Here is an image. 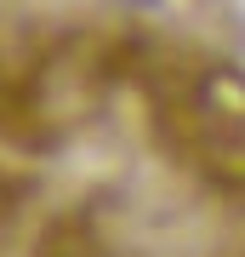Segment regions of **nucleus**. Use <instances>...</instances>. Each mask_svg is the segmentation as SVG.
<instances>
[]
</instances>
